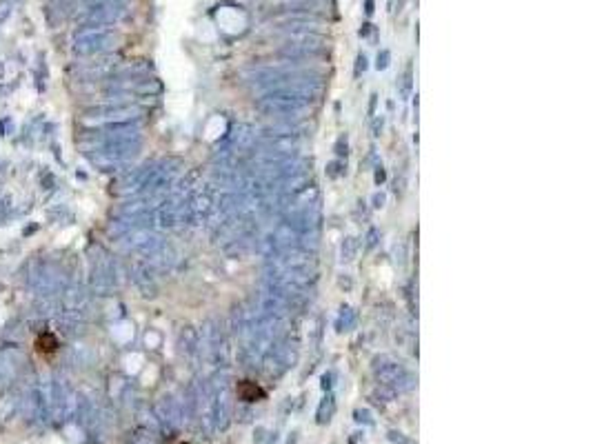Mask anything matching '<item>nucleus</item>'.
<instances>
[{
	"label": "nucleus",
	"instance_id": "f257e3e1",
	"mask_svg": "<svg viewBox=\"0 0 593 444\" xmlns=\"http://www.w3.org/2000/svg\"><path fill=\"white\" fill-rule=\"evenodd\" d=\"M58 349V340L54 338V333H43L38 335L36 340V351L40 353H54Z\"/></svg>",
	"mask_w": 593,
	"mask_h": 444
}]
</instances>
